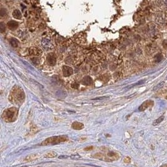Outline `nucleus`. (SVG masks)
Masks as SVG:
<instances>
[{
  "instance_id": "5701e85b",
  "label": "nucleus",
  "mask_w": 167,
  "mask_h": 167,
  "mask_svg": "<svg viewBox=\"0 0 167 167\" xmlns=\"http://www.w3.org/2000/svg\"><path fill=\"white\" fill-rule=\"evenodd\" d=\"M68 158V156H59V159H61V158Z\"/></svg>"
},
{
  "instance_id": "9d476101",
  "label": "nucleus",
  "mask_w": 167,
  "mask_h": 167,
  "mask_svg": "<svg viewBox=\"0 0 167 167\" xmlns=\"http://www.w3.org/2000/svg\"><path fill=\"white\" fill-rule=\"evenodd\" d=\"M150 103H151L150 101H146L144 102L141 105L140 107H139V108H138V109H139L140 111H144L145 109H146V108H148V107L150 105Z\"/></svg>"
},
{
  "instance_id": "7ed1b4c3",
  "label": "nucleus",
  "mask_w": 167,
  "mask_h": 167,
  "mask_svg": "<svg viewBox=\"0 0 167 167\" xmlns=\"http://www.w3.org/2000/svg\"><path fill=\"white\" fill-rule=\"evenodd\" d=\"M68 140V136L66 135H62V136H52V137L48 138L42 143L41 145H56L61 142H66Z\"/></svg>"
},
{
  "instance_id": "6ab92c4d",
  "label": "nucleus",
  "mask_w": 167,
  "mask_h": 167,
  "mask_svg": "<svg viewBox=\"0 0 167 167\" xmlns=\"http://www.w3.org/2000/svg\"><path fill=\"white\" fill-rule=\"evenodd\" d=\"M6 9H1V11H0V15H1V16H3L4 15H5V13H6Z\"/></svg>"
},
{
  "instance_id": "4be33fe9",
  "label": "nucleus",
  "mask_w": 167,
  "mask_h": 167,
  "mask_svg": "<svg viewBox=\"0 0 167 167\" xmlns=\"http://www.w3.org/2000/svg\"><path fill=\"white\" fill-rule=\"evenodd\" d=\"M93 149V146H88L87 148H84V150H86V151H88V150H90Z\"/></svg>"
},
{
  "instance_id": "39448f33",
  "label": "nucleus",
  "mask_w": 167,
  "mask_h": 167,
  "mask_svg": "<svg viewBox=\"0 0 167 167\" xmlns=\"http://www.w3.org/2000/svg\"><path fill=\"white\" fill-rule=\"evenodd\" d=\"M47 61L49 65H50L51 66H54V65H55L56 62V57H55L53 54H48L47 56Z\"/></svg>"
},
{
  "instance_id": "ddd939ff",
  "label": "nucleus",
  "mask_w": 167,
  "mask_h": 167,
  "mask_svg": "<svg viewBox=\"0 0 167 167\" xmlns=\"http://www.w3.org/2000/svg\"><path fill=\"white\" fill-rule=\"evenodd\" d=\"M164 120V117L163 116H162V117H159L158 119H157V120H155V121H154L153 123V126H156V125H158L159 123H160L161 122V121H163V120Z\"/></svg>"
},
{
  "instance_id": "412c9836",
  "label": "nucleus",
  "mask_w": 167,
  "mask_h": 167,
  "mask_svg": "<svg viewBox=\"0 0 167 167\" xmlns=\"http://www.w3.org/2000/svg\"><path fill=\"white\" fill-rule=\"evenodd\" d=\"M108 97H98V98H95V100H103V99H106V98H108Z\"/></svg>"
},
{
  "instance_id": "f8f14e48",
  "label": "nucleus",
  "mask_w": 167,
  "mask_h": 167,
  "mask_svg": "<svg viewBox=\"0 0 167 167\" xmlns=\"http://www.w3.org/2000/svg\"><path fill=\"white\" fill-rule=\"evenodd\" d=\"M56 156H57V153H55V151H51L48 152L47 153L44 155V157H45V158H55Z\"/></svg>"
},
{
  "instance_id": "2eb2a0df",
  "label": "nucleus",
  "mask_w": 167,
  "mask_h": 167,
  "mask_svg": "<svg viewBox=\"0 0 167 167\" xmlns=\"http://www.w3.org/2000/svg\"><path fill=\"white\" fill-rule=\"evenodd\" d=\"M163 84H164V81H163V82H161V83H159V84H158V85H157V86H155V87L154 88H153V90H159V89L161 88V87H162L163 86Z\"/></svg>"
},
{
  "instance_id": "dca6fc26",
  "label": "nucleus",
  "mask_w": 167,
  "mask_h": 167,
  "mask_svg": "<svg viewBox=\"0 0 167 167\" xmlns=\"http://www.w3.org/2000/svg\"><path fill=\"white\" fill-rule=\"evenodd\" d=\"M0 30H1V33H3L5 31V26L3 23H0Z\"/></svg>"
},
{
  "instance_id": "423d86ee",
  "label": "nucleus",
  "mask_w": 167,
  "mask_h": 167,
  "mask_svg": "<svg viewBox=\"0 0 167 167\" xmlns=\"http://www.w3.org/2000/svg\"><path fill=\"white\" fill-rule=\"evenodd\" d=\"M73 69L70 67L68 66H64L63 67V75L65 76H68L73 74Z\"/></svg>"
},
{
  "instance_id": "9b49d317",
  "label": "nucleus",
  "mask_w": 167,
  "mask_h": 167,
  "mask_svg": "<svg viewBox=\"0 0 167 167\" xmlns=\"http://www.w3.org/2000/svg\"><path fill=\"white\" fill-rule=\"evenodd\" d=\"M13 16L16 19H21V13L18 9H16L13 12Z\"/></svg>"
},
{
  "instance_id": "a211bd4d",
  "label": "nucleus",
  "mask_w": 167,
  "mask_h": 167,
  "mask_svg": "<svg viewBox=\"0 0 167 167\" xmlns=\"http://www.w3.org/2000/svg\"><path fill=\"white\" fill-rule=\"evenodd\" d=\"M161 60V56L160 55H158L155 56V61L157 62H159Z\"/></svg>"
},
{
  "instance_id": "f03ea898",
  "label": "nucleus",
  "mask_w": 167,
  "mask_h": 167,
  "mask_svg": "<svg viewBox=\"0 0 167 167\" xmlns=\"http://www.w3.org/2000/svg\"><path fill=\"white\" fill-rule=\"evenodd\" d=\"M18 115V108L15 107L8 108L3 111L2 117L7 122H12L16 120Z\"/></svg>"
},
{
  "instance_id": "20e7f679",
  "label": "nucleus",
  "mask_w": 167,
  "mask_h": 167,
  "mask_svg": "<svg viewBox=\"0 0 167 167\" xmlns=\"http://www.w3.org/2000/svg\"><path fill=\"white\" fill-rule=\"evenodd\" d=\"M29 52H30V55L31 56H40L42 53V50L36 47L30 48Z\"/></svg>"
},
{
  "instance_id": "4468645a",
  "label": "nucleus",
  "mask_w": 167,
  "mask_h": 167,
  "mask_svg": "<svg viewBox=\"0 0 167 167\" xmlns=\"http://www.w3.org/2000/svg\"><path fill=\"white\" fill-rule=\"evenodd\" d=\"M10 43L11 44L12 46H13V47H17L18 44V40H16V39L12 38L10 41Z\"/></svg>"
},
{
  "instance_id": "0eeeda50",
  "label": "nucleus",
  "mask_w": 167,
  "mask_h": 167,
  "mask_svg": "<svg viewBox=\"0 0 167 167\" xmlns=\"http://www.w3.org/2000/svg\"><path fill=\"white\" fill-rule=\"evenodd\" d=\"M8 26L10 30H15V29L18 28V23L16 21H14V20H11V21L8 23Z\"/></svg>"
},
{
  "instance_id": "1a4fd4ad",
  "label": "nucleus",
  "mask_w": 167,
  "mask_h": 167,
  "mask_svg": "<svg viewBox=\"0 0 167 167\" xmlns=\"http://www.w3.org/2000/svg\"><path fill=\"white\" fill-rule=\"evenodd\" d=\"M82 83L83 84H85V85H91V84H93V80L91 77L90 76H85L84 78L82 80Z\"/></svg>"
},
{
  "instance_id": "f3484780",
  "label": "nucleus",
  "mask_w": 167,
  "mask_h": 167,
  "mask_svg": "<svg viewBox=\"0 0 167 167\" xmlns=\"http://www.w3.org/2000/svg\"><path fill=\"white\" fill-rule=\"evenodd\" d=\"M145 80H142V81H138V83H135V84H133L132 86H130V88H132V87H133V86H137V85H139V84H143V83H145Z\"/></svg>"
},
{
  "instance_id": "f257e3e1",
  "label": "nucleus",
  "mask_w": 167,
  "mask_h": 167,
  "mask_svg": "<svg viewBox=\"0 0 167 167\" xmlns=\"http://www.w3.org/2000/svg\"><path fill=\"white\" fill-rule=\"evenodd\" d=\"M11 101L14 103H21L25 98L23 90L18 86H14L10 93Z\"/></svg>"
},
{
  "instance_id": "b1692460",
  "label": "nucleus",
  "mask_w": 167,
  "mask_h": 167,
  "mask_svg": "<svg viewBox=\"0 0 167 167\" xmlns=\"http://www.w3.org/2000/svg\"><path fill=\"white\" fill-rule=\"evenodd\" d=\"M163 3H164V5H165V6L167 7V1H163Z\"/></svg>"
},
{
  "instance_id": "6e6552de",
  "label": "nucleus",
  "mask_w": 167,
  "mask_h": 167,
  "mask_svg": "<svg viewBox=\"0 0 167 167\" xmlns=\"http://www.w3.org/2000/svg\"><path fill=\"white\" fill-rule=\"evenodd\" d=\"M72 128L74 129V130H81V129H83V128H84V125H83V123L75 121V122H74V123H73Z\"/></svg>"
},
{
  "instance_id": "aec40b11",
  "label": "nucleus",
  "mask_w": 167,
  "mask_h": 167,
  "mask_svg": "<svg viewBox=\"0 0 167 167\" xmlns=\"http://www.w3.org/2000/svg\"><path fill=\"white\" fill-rule=\"evenodd\" d=\"M70 158H75V159H76V158H81V157H80V155H71V157H70Z\"/></svg>"
}]
</instances>
